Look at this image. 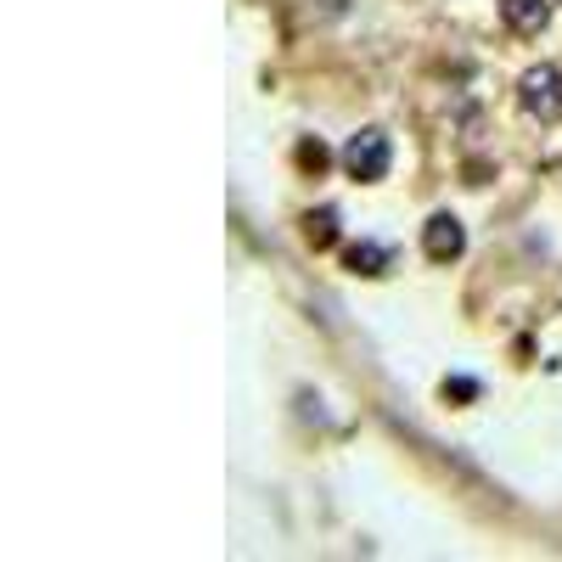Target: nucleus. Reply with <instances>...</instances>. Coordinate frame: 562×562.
<instances>
[{
	"label": "nucleus",
	"mask_w": 562,
	"mask_h": 562,
	"mask_svg": "<svg viewBox=\"0 0 562 562\" xmlns=\"http://www.w3.org/2000/svg\"><path fill=\"white\" fill-rule=\"evenodd\" d=\"M344 265H349L355 276H389V270H394V248H389V243H349V248H344Z\"/></svg>",
	"instance_id": "obj_5"
},
{
	"label": "nucleus",
	"mask_w": 562,
	"mask_h": 562,
	"mask_svg": "<svg viewBox=\"0 0 562 562\" xmlns=\"http://www.w3.org/2000/svg\"><path fill=\"white\" fill-rule=\"evenodd\" d=\"M450 400H479V383L473 378H450Z\"/></svg>",
	"instance_id": "obj_8"
},
{
	"label": "nucleus",
	"mask_w": 562,
	"mask_h": 562,
	"mask_svg": "<svg viewBox=\"0 0 562 562\" xmlns=\"http://www.w3.org/2000/svg\"><path fill=\"white\" fill-rule=\"evenodd\" d=\"M389 164H394V140H389V130H360V135H349V147H344V169H349V180H383L389 175Z\"/></svg>",
	"instance_id": "obj_1"
},
{
	"label": "nucleus",
	"mask_w": 562,
	"mask_h": 562,
	"mask_svg": "<svg viewBox=\"0 0 562 562\" xmlns=\"http://www.w3.org/2000/svg\"><path fill=\"white\" fill-rule=\"evenodd\" d=\"M304 225H310V243H315V248H326V243L338 237V231H333V225H338V209H315Z\"/></svg>",
	"instance_id": "obj_6"
},
{
	"label": "nucleus",
	"mask_w": 562,
	"mask_h": 562,
	"mask_svg": "<svg viewBox=\"0 0 562 562\" xmlns=\"http://www.w3.org/2000/svg\"><path fill=\"white\" fill-rule=\"evenodd\" d=\"M518 102H524L529 119L557 124V119H562V68H551V63L529 68V74L518 79Z\"/></svg>",
	"instance_id": "obj_2"
},
{
	"label": "nucleus",
	"mask_w": 562,
	"mask_h": 562,
	"mask_svg": "<svg viewBox=\"0 0 562 562\" xmlns=\"http://www.w3.org/2000/svg\"><path fill=\"white\" fill-rule=\"evenodd\" d=\"M299 164H304L310 175H321V169H326V147H321V140H304V147H299Z\"/></svg>",
	"instance_id": "obj_7"
},
{
	"label": "nucleus",
	"mask_w": 562,
	"mask_h": 562,
	"mask_svg": "<svg viewBox=\"0 0 562 562\" xmlns=\"http://www.w3.org/2000/svg\"><path fill=\"white\" fill-rule=\"evenodd\" d=\"M501 23H506L512 34L535 40V34H546V23H551V0H501Z\"/></svg>",
	"instance_id": "obj_4"
},
{
	"label": "nucleus",
	"mask_w": 562,
	"mask_h": 562,
	"mask_svg": "<svg viewBox=\"0 0 562 562\" xmlns=\"http://www.w3.org/2000/svg\"><path fill=\"white\" fill-rule=\"evenodd\" d=\"M422 254H428L434 265H456L467 254V231L456 214H434L428 225H422Z\"/></svg>",
	"instance_id": "obj_3"
}]
</instances>
